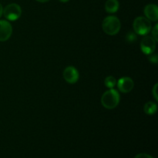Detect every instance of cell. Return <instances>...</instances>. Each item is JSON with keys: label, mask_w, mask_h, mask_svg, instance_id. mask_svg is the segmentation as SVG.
Wrapping results in <instances>:
<instances>
[{"label": "cell", "mask_w": 158, "mask_h": 158, "mask_svg": "<svg viewBox=\"0 0 158 158\" xmlns=\"http://www.w3.org/2000/svg\"><path fill=\"white\" fill-rule=\"evenodd\" d=\"M121 23L117 17L111 15L107 16L102 23V28L106 34L109 35H115L120 32Z\"/></svg>", "instance_id": "obj_1"}, {"label": "cell", "mask_w": 158, "mask_h": 158, "mask_svg": "<svg viewBox=\"0 0 158 158\" xmlns=\"http://www.w3.org/2000/svg\"><path fill=\"white\" fill-rule=\"evenodd\" d=\"M120 103V94L118 91L110 89L106 91L101 97V103L106 109L112 110L117 107Z\"/></svg>", "instance_id": "obj_2"}, {"label": "cell", "mask_w": 158, "mask_h": 158, "mask_svg": "<svg viewBox=\"0 0 158 158\" xmlns=\"http://www.w3.org/2000/svg\"><path fill=\"white\" fill-rule=\"evenodd\" d=\"M133 27L136 34L140 35H145L149 33L151 31V23L146 17L139 16L134 19Z\"/></svg>", "instance_id": "obj_3"}, {"label": "cell", "mask_w": 158, "mask_h": 158, "mask_svg": "<svg viewBox=\"0 0 158 158\" xmlns=\"http://www.w3.org/2000/svg\"><path fill=\"white\" fill-rule=\"evenodd\" d=\"M2 15H4L6 19L10 20V21H15V20L19 19V17L21 16V7L15 3L8 5L3 9Z\"/></svg>", "instance_id": "obj_4"}, {"label": "cell", "mask_w": 158, "mask_h": 158, "mask_svg": "<svg viewBox=\"0 0 158 158\" xmlns=\"http://www.w3.org/2000/svg\"><path fill=\"white\" fill-rule=\"evenodd\" d=\"M156 43L154 38L152 36H146L142 39L140 42V49L141 51L145 54V55H151L154 53L156 49Z\"/></svg>", "instance_id": "obj_5"}, {"label": "cell", "mask_w": 158, "mask_h": 158, "mask_svg": "<svg viewBox=\"0 0 158 158\" xmlns=\"http://www.w3.org/2000/svg\"><path fill=\"white\" fill-rule=\"evenodd\" d=\"M79 77H80V74H79L78 70L74 66H67L63 70V78L68 83H70V84L76 83L78 81Z\"/></svg>", "instance_id": "obj_6"}, {"label": "cell", "mask_w": 158, "mask_h": 158, "mask_svg": "<svg viewBox=\"0 0 158 158\" xmlns=\"http://www.w3.org/2000/svg\"><path fill=\"white\" fill-rule=\"evenodd\" d=\"M117 87L119 90L123 94L130 93L134 87V80L131 77H122L117 82Z\"/></svg>", "instance_id": "obj_7"}, {"label": "cell", "mask_w": 158, "mask_h": 158, "mask_svg": "<svg viewBox=\"0 0 158 158\" xmlns=\"http://www.w3.org/2000/svg\"><path fill=\"white\" fill-rule=\"evenodd\" d=\"M12 32V25L6 20H0V42H5L9 40Z\"/></svg>", "instance_id": "obj_8"}, {"label": "cell", "mask_w": 158, "mask_h": 158, "mask_svg": "<svg viewBox=\"0 0 158 158\" xmlns=\"http://www.w3.org/2000/svg\"><path fill=\"white\" fill-rule=\"evenodd\" d=\"M146 18L150 21L156 22L158 19V7L154 4H148L144 8Z\"/></svg>", "instance_id": "obj_9"}, {"label": "cell", "mask_w": 158, "mask_h": 158, "mask_svg": "<svg viewBox=\"0 0 158 158\" xmlns=\"http://www.w3.org/2000/svg\"><path fill=\"white\" fill-rule=\"evenodd\" d=\"M105 9L109 13H115L119 9V2L117 0H107L105 3Z\"/></svg>", "instance_id": "obj_10"}, {"label": "cell", "mask_w": 158, "mask_h": 158, "mask_svg": "<svg viewBox=\"0 0 158 158\" xmlns=\"http://www.w3.org/2000/svg\"><path fill=\"white\" fill-rule=\"evenodd\" d=\"M157 103L152 101L148 102V103L144 105V106H143V110H144L145 114H148V115H153V114H154L157 112Z\"/></svg>", "instance_id": "obj_11"}, {"label": "cell", "mask_w": 158, "mask_h": 158, "mask_svg": "<svg viewBox=\"0 0 158 158\" xmlns=\"http://www.w3.org/2000/svg\"><path fill=\"white\" fill-rule=\"evenodd\" d=\"M104 83L107 88H109V89H114V87L117 84V81H116V79L114 77L109 76V77H106V79L104 80Z\"/></svg>", "instance_id": "obj_12"}, {"label": "cell", "mask_w": 158, "mask_h": 158, "mask_svg": "<svg viewBox=\"0 0 158 158\" xmlns=\"http://www.w3.org/2000/svg\"><path fill=\"white\" fill-rule=\"evenodd\" d=\"M126 39L127 41L129 42V43H134V42L137 40V35H136V34L134 33V32H130L127 34Z\"/></svg>", "instance_id": "obj_13"}, {"label": "cell", "mask_w": 158, "mask_h": 158, "mask_svg": "<svg viewBox=\"0 0 158 158\" xmlns=\"http://www.w3.org/2000/svg\"><path fill=\"white\" fill-rule=\"evenodd\" d=\"M152 37L155 40L156 42L158 41V25L156 24L154 29H152Z\"/></svg>", "instance_id": "obj_14"}, {"label": "cell", "mask_w": 158, "mask_h": 158, "mask_svg": "<svg viewBox=\"0 0 158 158\" xmlns=\"http://www.w3.org/2000/svg\"><path fill=\"white\" fill-rule=\"evenodd\" d=\"M149 60L150 61L154 63H157V60H158V57L157 54H151L149 56Z\"/></svg>", "instance_id": "obj_15"}, {"label": "cell", "mask_w": 158, "mask_h": 158, "mask_svg": "<svg viewBox=\"0 0 158 158\" xmlns=\"http://www.w3.org/2000/svg\"><path fill=\"white\" fill-rule=\"evenodd\" d=\"M134 158H154L152 156L149 155L148 154H144V153H141V154H138L134 157Z\"/></svg>", "instance_id": "obj_16"}, {"label": "cell", "mask_w": 158, "mask_h": 158, "mask_svg": "<svg viewBox=\"0 0 158 158\" xmlns=\"http://www.w3.org/2000/svg\"><path fill=\"white\" fill-rule=\"evenodd\" d=\"M157 83H156L155 85H154V88H153V91H152V94L153 96H154V99H155L156 100H158V97H157Z\"/></svg>", "instance_id": "obj_17"}, {"label": "cell", "mask_w": 158, "mask_h": 158, "mask_svg": "<svg viewBox=\"0 0 158 158\" xmlns=\"http://www.w3.org/2000/svg\"><path fill=\"white\" fill-rule=\"evenodd\" d=\"M2 12H3V8H2V6L1 4H0V17L2 16Z\"/></svg>", "instance_id": "obj_18"}, {"label": "cell", "mask_w": 158, "mask_h": 158, "mask_svg": "<svg viewBox=\"0 0 158 158\" xmlns=\"http://www.w3.org/2000/svg\"><path fill=\"white\" fill-rule=\"evenodd\" d=\"M39 2H47L50 1V0H36Z\"/></svg>", "instance_id": "obj_19"}, {"label": "cell", "mask_w": 158, "mask_h": 158, "mask_svg": "<svg viewBox=\"0 0 158 158\" xmlns=\"http://www.w3.org/2000/svg\"><path fill=\"white\" fill-rule=\"evenodd\" d=\"M60 2H67L69 0H59Z\"/></svg>", "instance_id": "obj_20"}]
</instances>
